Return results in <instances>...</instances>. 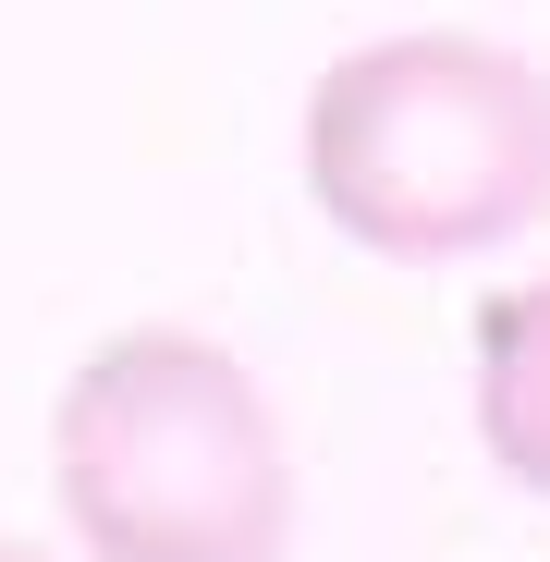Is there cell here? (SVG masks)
Here are the masks:
<instances>
[{"mask_svg": "<svg viewBox=\"0 0 550 562\" xmlns=\"http://www.w3.org/2000/svg\"><path fill=\"white\" fill-rule=\"evenodd\" d=\"M306 196L343 245L452 269L550 221V74L502 37H367L306 86Z\"/></svg>", "mask_w": 550, "mask_h": 562, "instance_id": "cell-1", "label": "cell"}, {"mask_svg": "<svg viewBox=\"0 0 550 562\" xmlns=\"http://www.w3.org/2000/svg\"><path fill=\"white\" fill-rule=\"evenodd\" d=\"M49 477L99 562H282L294 550V440L209 330L135 318L61 380Z\"/></svg>", "mask_w": 550, "mask_h": 562, "instance_id": "cell-2", "label": "cell"}, {"mask_svg": "<svg viewBox=\"0 0 550 562\" xmlns=\"http://www.w3.org/2000/svg\"><path fill=\"white\" fill-rule=\"evenodd\" d=\"M0 562H49V550H25V538H0Z\"/></svg>", "mask_w": 550, "mask_h": 562, "instance_id": "cell-4", "label": "cell"}, {"mask_svg": "<svg viewBox=\"0 0 550 562\" xmlns=\"http://www.w3.org/2000/svg\"><path fill=\"white\" fill-rule=\"evenodd\" d=\"M478 440L514 490L550 502V269L478 306Z\"/></svg>", "mask_w": 550, "mask_h": 562, "instance_id": "cell-3", "label": "cell"}]
</instances>
